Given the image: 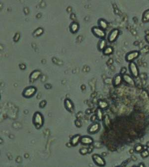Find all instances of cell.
Masks as SVG:
<instances>
[{
    "label": "cell",
    "mask_w": 149,
    "mask_h": 167,
    "mask_svg": "<svg viewBox=\"0 0 149 167\" xmlns=\"http://www.w3.org/2000/svg\"><path fill=\"white\" fill-rule=\"evenodd\" d=\"M33 123L37 129L42 128L44 123V119L43 116L39 112H36L33 117Z\"/></svg>",
    "instance_id": "1"
},
{
    "label": "cell",
    "mask_w": 149,
    "mask_h": 167,
    "mask_svg": "<svg viewBox=\"0 0 149 167\" xmlns=\"http://www.w3.org/2000/svg\"><path fill=\"white\" fill-rule=\"evenodd\" d=\"M129 70L132 76L134 78H138L139 76V69L137 65L134 62L129 63Z\"/></svg>",
    "instance_id": "2"
},
{
    "label": "cell",
    "mask_w": 149,
    "mask_h": 167,
    "mask_svg": "<svg viewBox=\"0 0 149 167\" xmlns=\"http://www.w3.org/2000/svg\"><path fill=\"white\" fill-rule=\"evenodd\" d=\"M140 55V53L137 51H133L127 53L125 56V60L127 62L131 63L137 59Z\"/></svg>",
    "instance_id": "3"
},
{
    "label": "cell",
    "mask_w": 149,
    "mask_h": 167,
    "mask_svg": "<svg viewBox=\"0 0 149 167\" xmlns=\"http://www.w3.org/2000/svg\"><path fill=\"white\" fill-rule=\"evenodd\" d=\"M92 158H93V162L97 166H99V167H103L105 165L106 163H105V159L99 154H93L92 156Z\"/></svg>",
    "instance_id": "4"
},
{
    "label": "cell",
    "mask_w": 149,
    "mask_h": 167,
    "mask_svg": "<svg viewBox=\"0 0 149 167\" xmlns=\"http://www.w3.org/2000/svg\"><path fill=\"white\" fill-rule=\"evenodd\" d=\"M92 32L96 36L99 38L103 39L106 36V33L105 32V30L99 27H93L92 28Z\"/></svg>",
    "instance_id": "5"
},
{
    "label": "cell",
    "mask_w": 149,
    "mask_h": 167,
    "mask_svg": "<svg viewBox=\"0 0 149 167\" xmlns=\"http://www.w3.org/2000/svg\"><path fill=\"white\" fill-rule=\"evenodd\" d=\"M123 81L125 83L128 84V85L132 86H135L136 85V82L134 79L133 78V76L132 75L125 73L123 75Z\"/></svg>",
    "instance_id": "6"
},
{
    "label": "cell",
    "mask_w": 149,
    "mask_h": 167,
    "mask_svg": "<svg viewBox=\"0 0 149 167\" xmlns=\"http://www.w3.org/2000/svg\"><path fill=\"white\" fill-rule=\"evenodd\" d=\"M119 34V30H118V29H114L113 30H112V31H111V33L108 35V40L109 42H114L117 39Z\"/></svg>",
    "instance_id": "7"
},
{
    "label": "cell",
    "mask_w": 149,
    "mask_h": 167,
    "mask_svg": "<svg viewBox=\"0 0 149 167\" xmlns=\"http://www.w3.org/2000/svg\"><path fill=\"white\" fill-rule=\"evenodd\" d=\"M36 91V88L34 87H29L25 89L23 92V96L26 98H30L34 95Z\"/></svg>",
    "instance_id": "8"
},
{
    "label": "cell",
    "mask_w": 149,
    "mask_h": 167,
    "mask_svg": "<svg viewBox=\"0 0 149 167\" xmlns=\"http://www.w3.org/2000/svg\"><path fill=\"white\" fill-rule=\"evenodd\" d=\"M100 129V125L99 123H94L89 126L88 132L90 134H95Z\"/></svg>",
    "instance_id": "9"
},
{
    "label": "cell",
    "mask_w": 149,
    "mask_h": 167,
    "mask_svg": "<svg viewBox=\"0 0 149 167\" xmlns=\"http://www.w3.org/2000/svg\"><path fill=\"white\" fill-rule=\"evenodd\" d=\"M80 142L83 145H92L93 142V140L92 137L90 136H83L81 138Z\"/></svg>",
    "instance_id": "10"
},
{
    "label": "cell",
    "mask_w": 149,
    "mask_h": 167,
    "mask_svg": "<svg viewBox=\"0 0 149 167\" xmlns=\"http://www.w3.org/2000/svg\"><path fill=\"white\" fill-rule=\"evenodd\" d=\"M64 105H65V108L68 110V111L71 113H73L74 112V106L72 102L68 99H66L64 101Z\"/></svg>",
    "instance_id": "11"
},
{
    "label": "cell",
    "mask_w": 149,
    "mask_h": 167,
    "mask_svg": "<svg viewBox=\"0 0 149 167\" xmlns=\"http://www.w3.org/2000/svg\"><path fill=\"white\" fill-rule=\"evenodd\" d=\"M123 81L122 75L120 74L116 75L115 77L114 78L113 81V84L115 87H117L119 86Z\"/></svg>",
    "instance_id": "12"
},
{
    "label": "cell",
    "mask_w": 149,
    "mask_h": 167,
    "mask_svg": "<svg viewBox=\"0 0 149 167\" xmlns=\"http://www.w3.org/2000/svg\"><path fill=\"white\" fill-rule=\"evenodd\" d=\"M81 138V135L79 134L75 135V136H73L71 140V145L73 146H76L79 142H80Z\"/></svg>",
    "instance_id": "13"
},
{
    "label": "cell",
    "mask_w": 149,
    "mask_h": 167,
    "mask_svg": "<svg viewBox=\"0 0 149 167\" xmlns=\"http://www.w3.org/2000/svg\"><path fill=\"white\" fill-rule=\"evenodd\" d=\"M98 106L99 108L102 109H102H106L109 106V104L105 100H99L98 102Z\"/></svg>",
    "instance_id": "14"
},
{
    "label": "cell",
    "mask_w": 149,
    "mask_h": 167,
    "mask_svg": "<svg viewBox=\"0 0 149 167\" xmlns=\"http://www.w3.org/2000/svg\"><path fill=\"white\" fill-rule=\"evenodd\" d=\"M142 21L144 23L149 22V9L145 10L142 15Z\"/></svg>",
    "instance_id": "15"
},
{
    "label": "cell",
    "mask_w": 149,
    "mask_h": 167,
    "mask_svg": "<svg viewBox=\"0 0 149 167\" xmlns=\"http://www.w3.org/2000/svg\"><path fill=\"white\" fill-rule=\"evenodd\" d=\"M99 27L103 29V30H106V28H107L108 26L107 22L103 19H100L99 21Z\"/></svg>",
    "instance_id": "16"
},
{
    "label": "cell",
    "mask_w": 149,
    "mask_h": 167,
    "mask_svg": "<svg viewBox=\"0 0 149 167\" xmlns=\"http://www.w3.org/2000/svg\"><path fill=\"white\" fill-rule=\"evenodd\" d=\"M96 116L99 120H103L104 116H103V112L102 111V109L99 108L96 111Z\"/></svg>",
    "instance_id": "17"
},
{
    "label": "cell",
    "mask_w": 149,
    "mask_h": 167,
    "mask_svg": "<svg viewBox=\"0 0 149 167\" xmlns=\"http://www.w3.org/2000/svg\"><path fill=\"white\" fill-rule=\"evenodd\" d=\"M113 52V48L111 46L106 47L103 50V54L105 55H109L112 54Z\"/></svg>",
    "instance_id": "18"
},
{
    "label": "cell",
    "mask_w": 149,
    "mask_h": 167,
    "mask_svg": "<svg viewBox=\"0 0 149 167\" xmlns=\"http://www.w3.org/2000/svg\"><path fill=\"white\" fill-rule=\"evenodd\" d=\"M103 122H104V125L106 127H108L111 124L110 119L109 116L107 115H106L105 116H104L103 119Z\"/></svg>",
    "instance_id": "19"
},
{
    "label": "cell",
    "mask_w": 149,
    "mask_h": 167,
    "mask_svg": "<svg viewBox=\"0 0 149 167\" xmlns=\"http://www.w3.org/2000/svg\"><path fill=\"white\" fill-rule=\"evenodd\" d=\"M106 40L104 39H102V40L100 41V42H99V50L103 51V50H104L105 48H106Z\"/></svg>",
    "instance_id": "20"
},
{
    "label": "cell",
    "mask_w": 149,
    "mask_h": 167,
    "mask_svg": "<svg viewBox=\"0 0 149 167\" xmlns=\"http://www.w3.org/2000/svg\"><path fill=\"white\" fill-rule=\"evenodd\" d=\"M40 75V72L39 71H36V72H34L30 76V80L33 81L39 78Z\"/></svg>",
    "instance_id": "21"
},
{
    "label": "cell",
    "mask_w": 149,
    "mask_h": 167,
    "mask_svg": "<svg viewBox=\"0 0 149 167\" xmlns=\"http://www.w3.org/2000/svg\"><path fill=\"white\" fill-rule=\"evenodd\" d=\"M144 149V148L143 146L141 144H139L135 145L134 147L135 151L137 153L141 152Z\"/></svg>",
    "instance_id": "22"
},
{
    "label": "cell",
    "mask_w": 149,
    "mask_h": 167,
    "mask_svg": "<svg viewBox=\"0 0 149 167\" xmlns=\"http://www.w3.org/2000/svg\"><path fill=\"white\" fill-rule=\"evenodd\" d=\"M141 156L143 158H146L149 157V152L147 149H144L143 151L141 152Z\"/></svg>",
    "instance_id": "23"
},
{
    "label": "cell",
    "mask_w": 149,
    "mask_h": 167,
    "mask_svg": "<svg viewBox=\"0 0 149 167\" xmlns=\"http://www.w3.org/2000/svg\"><path fill=\"white\" fill-rule=\"evenodd\" d=\"M88 153V149L87 148H82L80 150V153L82 155H85Z\"/></svg>",
    "instance_id": "24"
},
{
    "label": "cell",
    "mask_w": 149,
    "mask_h": 167,
    "mask_svg": "<svg viewBox=\"0 0 149 167\" xmlns=\"http://www.w3.org/2000/svg\"><path fill=\"white\" fill-rule=\"evenodd\" d=\"M126 72H127V69L125 67H123L120 69V73L123 75L124 74H125Z\"/></svg>",
    "instance_id": "25"
},
{
    "label": "cell",
    "mask_w": 149,
    "mask_h": 167,
    "mask_svg": "<svg viewBox=\"0 0 149 167\" xmlns=\"http://www.w3.org/2000/svg\"><path fill=\"white\" fill-rule=\"evenodd\" d=\"M78 24H73L72 26V31H75L77 30V29H78Z\"/></svg>",
    "instance_id": "26"
},
{
    "label": "cell",
    "mask_w": 149,
    "mask_h": 167,
    "mask_svg": "<svg viewBox=\"0 0 149 167\" xmlns=\"http://www.w3.org/2000/svg\"><path fill=\"white\" fill-rule=\"evenodd\" d=\"M46 101L43 100V101H42L40 102V104H39V106H40V108H44L45 106V105H46Z\"/></svg>",
    "instance_id": "27"
},
{
    "label": "cell",
    "mask_w": 149,
    "mask_h": 167,
    "mask_svg": "<svg viewBox=\"0 0 149 167\" xmlns=\"http://www.w3.org/2000/svg\"><path fill=\"white\" fill-rule=\"evenodd\" d=\"M93 149V146L91 145V146L89 147V148H88V153L91 152Z\"/></svg>",
    "instance_id": "28"
},
{
    "label": "cell",
    "mask_w": 149,
    "mask_h": 167,
    "mask_svg": "<svg viewBox=\"0 0 149 167\" xmlns=\"http://www.w3.org/2000/svg\"><path fill=\"white\" fill-rule=\"evenodd\" d=\"M145 40H146V41H147V42H148V43H149V34L146 35V36H145Z\"/></svg>",
    "instance_id": "29"
}]
</instances>
